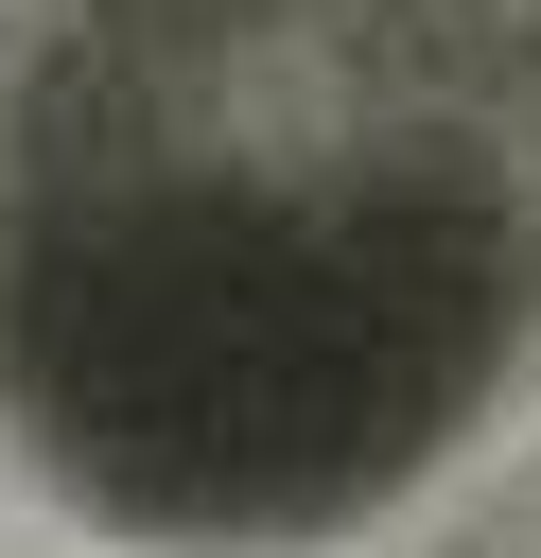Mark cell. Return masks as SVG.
<instances>
[{
	"label": "cell",
	"instance_id": "cell-1",
	"mask_svg": "<svg viewBox=\"0 0 541 558\" xmlns=\"http://www.w3.org/2000/svg\"><path fill=\"white\" fill-rule=\"evenodd\" d=\"M524 0H52L0 87V366L175 523L349 506L524 331Z\"/></svg>",
	"mask_w": 541,
	"mask_h": 558
}]
</instances>
